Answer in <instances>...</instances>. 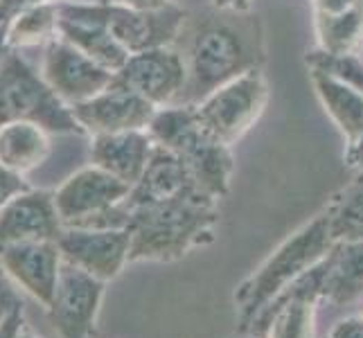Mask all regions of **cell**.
<instances>
[{"instance_id": "1", "label": "cell", "mask_w": 363, "mask_h": 338, "mask_svg": "<svg viewBox=\"0 0 363 338\" xmlns=\"http://www.w3.org/2000/svg\"><path fill=\"white\" fill-rule=\"evenodd\" d=\"M217 198L190 185L179 196L131 208L129 261H177L192 248L215 242Z\"/></svg>"}, {"instance_id": "2", "label": "cell", "mask_w": 363, "mask_h": 338, "mask_svg": "<svg viewBox=\"0 0 363 338\" xmlns=\"http://www.w3.org/2000/svg\"><path fill=\"white\" fill-rule=\"evenodd\" d=\"M336 246V240L330 228L328 212H320L303 228L296 230L291 237L273 250L262 261L259 269L235 289V307L240 311V332L246 334L250 322L264 309L275 295H280L286 286L296 282L300 275L316 266L320 259L330 255Z\"/></svg>"}, {"instance_id": "3", "label": "cell", "mask_w": 363, "mask_h": 338, "mask_svg": "<svg viewBox=\"0 0 363 338\" xmlns=\"http://www.w3.org/2000/svg\"><path fill=\"white\" fill-rule=\"evenodd\" d=\"M11 122H34L48 133H84L72 108L18 50H9L0 64V127Z\"/></svg>"}, {"instance_id": "4", "label": "cell", "mask_w": 363, "mask_h": 338, "mask_svg": "<svg viewBox=\"0 0 363 338\" xmlns=\"http://www.w3.org/2000/svg\"><path fill=\"white\" fill-rule=\"evenodd\" d=\"M131 190L133 185L91 165L74 171L52 194L64 228H127Z\"/></svg>"}, {"instance_id": "5", "label": "cell", "mask_w": 363, "mask_h": 338, "mask_svg": "<svg viewBox=\"0 0 363 338\" xmlns=\"http://www.w3.org/2000/svg\"><path fill=\"white\" fill-rule=\"evenodd\" d=\"M269 99V86L257 68L219 86L196 104V116L208 140L235 145L262 116Z\"/></svg>"}, {"instance_id": "6", "label": "cell", "mask_w": 363, "mask_h": 338, "mask_svg": "<svg viewBox=\"0 0 363 338\" xmlns=\"http://www.w3.org/2000/svg\"><path fill=\"white\" fill-rule=\"evenodd\" d=\"M255 68L244 36L228 23L210 25L192 43L190 68L185 91L190 93L185 104H199L219 86Z\"/></svg>"}, {"instance_id": "7", "label": "cell", "mask_w": 363, "mask_h": 338, "mask_svg": "<svg viewBox=\"0 0 363 338\" xmlns=\"http://www.w3.org/2000/svg\"><path fill=\"white\" fill-rule=\"evenodd\" d=\"M325 259L303 273L296 282L275 295L250 322V338H314L316 311L323 303Z\"/></svg>"}, {"instance_id": "8", "label": "cell", "mask_w": 363, "mask_h": 338, "mask_svg": "<svg viewBox=\"0 0 363 338\" xmlns=\"http://www.w3.org/2000/svg\"><path fill=\"white\" fill-rule=\"evenodd\" d=\"M106 282L82 271L70 261H61L55 298L50 303L48 318L61 338H91L97 327Z\"/></svg>"}, {"instance_id": "9", "label": "cell", "mask_w": 363, "mask_h": 338, "mask_svg": "<svg viewBox=\"0 0 363 338\" xmlns=\"http://www.w3.org/2000/svg\"><path fill=\"white\" fill-rule=\"evenodd\" d=\"M41 74L50 84V89L70 108L106 91L116 77V72L99 66L97 61L86 57L82 50L59 39V36L45 45Z\"/></svg>"}, {"instance_id": "10", "label": "cell", "mask_w": 363, "mask_h": 338, "mask_svg": "<svg viewBox=\"0 0 363 338\" xmlns=\"http://www.w3.org/2000/svg\"><path fill=\"white\" fill-rule=\"evenodd\" d=\"M113 81L145 97L156 108H162L183 95L187 84V68L181 55L174 52L169 45L152 47L131 55L127 64L116 72Z\"/></svg>"}, {"instance_id": "11", "label": "cell", "mask_w": 363, "mask_h": 338, "mask_svg": "<svg viewBox=\"0 0 363 338\" xmlns=\"http://www.w3.org/2000/svg\"><path fill=\"white\" fill-rule=\"evenodd\" d=\"M61 257L99 280H116L129 264V228H64L57 240Z\"/></svg>"}, {"instance_id": "12", "label": "cell", "mask_w": 363, "mask_h": 338, "mask_svg": "<svg viewBox=\"0 0 363 338\" xmlns=\"http://www.w3.org/2000/svg\"><path fill=\"white\" fill-rule=\"evenodd\" d=\"M59 39L68 41L99 66L118 72L131 57L104 21V3H59Z\"/></svg>"}, {"instance_id": "13", "label": "cell", "mask_w": 363, "mask_h": 338, "mask_svg": "<svg viewBox=\"0 0 363 338\" xmlns=\"http://www.w3.org/2000/svg\"><path fill=\"white\" fill-rule=\"evenodd\" d=\"M156 111L158 108L152 102L124 86H118L116 81L89 102L72 106L74 120L79 122L84 133L91 135L145 131Z\"/></svg>"}, {"instance_id": "14", "label": "cell", "mask_w": 363, "mask_h": 338, "mask_svg": "<svg viewBox=\"0 0 363 338\" xmlns=\"http://www.w3.org/2000/svg\"><path fill=\"white\" fill-rule=\"evenodd\" d=\"M104 21L111 34L129 55L165 47L179 36L185 14L172 3L156 11H138L120 3H104Z\"/></svg>"}, {"instance_id": "15", "label": "cell", "mask_w": 363, "mask_h": 338, "mask_svg": "<svg viewBox=\"0 0 363 338\" xmlns=\"http://www.w3.org/2000/svg\"><path fill=\"white\" fill-rule=\"evenodd\" d=\"M61 261L64 257L57 242H28L0 248V266L7 271L18 289L43 307L55 298Z\"/></svg>"}, {"instance_id": "16", "label": "cell", "mask_w": 363, "mask_h": 338, "mask_svg": "<svg viewBox=\"0 0 363 338\" xmlns=\"http://www.w3.org/2000/svg\"><path fill=\"white\" fill-rule=\"evenodd\" d=\"M64 232L55 194L25 190L0 210V248L28 242H57Z\"/></svg>"}, {"instance_id": "17", "label": "cell", "mask_w": 363, "mask_h": 338, "mask_svg": "<svg viewBox=\"0 0 363 338\" xmlns=\"http://www.w3.org/2000/svg\"><path fill=\"white\" fill-rule=\"evenodd\" d=\"M154 140L145 131H122L93 135L91 160L93 165L113 174L116 179L135 185L140 181L149 158L154 154Z\"/></svg>"}, {"instance_id": "18", "label": "cell", "mask_w": 363, "mask_h": 338, "mask_svg": "<svg viewBox=\"0 0 363 338\" xmlns=\"http://www.w3.org/2000/svg\"><path fill=\"white\" fill-rule=\"evenodd\" d=\"M194 185L183 156L169 152L165 147H154L140 181L133 185L129 194V208H140L149 203H160L179 196L187 187Z\"/></svg>"}, {"instance_id": "19", "label": "cell", "mask_w": 363, "mask_h": 338, "mask_svg": "<svg viewBox=\"0 0 363 338\" xmlns=\"http://www.w3.org/2000/svg\"><path fill=\"white\" fill-rule=\"evenodd\" d=\"M363 298V242H336L325 257L323 303L345 307Z\"/></svg>"}, {"instance_id": "20", "label": "cell", "mask_w": 363, "mask_h": 338, "mask_svg": "<svg viewBox=\"0 0 363 338\" xmlns=\"http://www.w3.org/2000/svg\"><path fill=\"white\" fill-rule=\"evenodd\" d=\"M50 154L48 131L34 122H11L0 127V165L25 176L43 165Z\"/></svg>"}, {"instance_id": "21", "label": "cell", "mask_w": 363, "mask_h": 338, "mask_svg": "<svg viewBox=\"0 0 363 338\" xmlns=\"http://www.w3.org/2000/svg\"><path fill=\"white\" fill-rule=\"evenodd\" d=\"M183 160L190 171L192 183L201 192H206L212 198H219L228 194L230 176H233V154L230 147L212 142L203 137L201 142H196L190 152L183 154Z\"/></svg>"}, {"instance_id": "22", "label": "cell", "mask_w": 363, "mask_h": 338, "mask_svg": "<svg viewBox=\"0 0 363 338\" xmlns=\"http://www.w3.org/2000/svg\"><path fill=\"white\" fill-rule=\"evenodd\" d=\"M311 84L323 108L334 120L347 142L363 131V95L323 70H311Z\"/></svg>"}, {"instance_id": "23", "label": "cell", "mask_w": 363, "mask_h": 338, "mask_svg": "<svg viewBox=\"0 0 363 338\" xmlns=\"http://www.w3.org/2000/svg\"><path fill=\"white\" fill-rule=\"evenodd\" d=\"M147 133L152 135L154 145L165 147L174 154H187L190 149L203 140L201 124L196 116V104H183V106H162L156 111L147 127Z\"/></svg>"}, {"instance_id": "24", "label": "cell", "mask_w": 363, "mask_h": 338, "mask_svg": "<svg viewBox=\"0 0 363 338\" xmlns=\"http://www.w3.org/2000/svg\"><path fill=\"white\" fill-rule=\"evenodd\" d=\"M7 47H34L48 45L59 36V3L45 0L30 9H25L11 23H7Z\"/></svg>"}, {"instance_id": "25", "label": "cell", "mask_w": 363, "mask_h": 338, "mask_svg": "<svg viewBox=\"0 0 363 338\" xmlns=\"http://www.w3.org/2000/svg\"><path fill=\"white\" fill-rule=\"evenodd\" d=\"M318 50L330 55H352L363 43V0L339 16H314Z\"/></svg>"}, {"instance_id": "26", "label": "cell", "mask_w": 363, "mask_h": 338, "mask_svg": "<svg viewBox=\"0 0 363 338\" xmlns=\"http://www.w3.org/2000/svg\"><path fill=\"white\" fill-rule=\"evenodd\" d=\"M325 212L336 242H363V171L334 196Z\"/></svg>"}, {"instance_id": "27", "label": "cell", "mask_w": 363, "mask_h": 338, "mask_svg": "<svg viewBox=\"0 0 363 338\" xmlns=\"http://www.w3.org/2000/svg\"><path fill=\"white\" fill-rule=\"evenodd\" d=\"M307 64L311 70H323L336 77L339 81L347 84L363 95V57L361 55H330L316 50L307 57Z\"/></svg>"}, {"instance_id": "28", "label": "cell", "mask_w": 363, "mask_h": 338, "mask_svg": "<svg viewBox=\"0 0 363 338\" xmlns=\"http://www.w3.org/2000/svg\"><path fill=\"white\" fill-rule=\"evenodd\" d=\"M21 309H23V298L18 293V286L7 275V271L0 266V327Z\"/></svg>"}, {"instance_id": "29", "label": "cell", "mask_w": 363, "mask_h": 338, "mask_svg": "<svg viewBox=\"0 0 363 338\" xmlns=\"http://www.w3.org/2000/svg\"><path fill=\"white\" fill-rule=\"evenodd\" d=\"M328 338H363V316L343 318L330 329Z\"/></svg>"}, {"instance_id": "30", "label": "cell", "mask_w": 363, "mask_h": 338, "mask_svg": "<svg viewBox=\"0 0 363 338\" xmlns=\"http://www.w3.org/2000/svg\"><path fill=\"white\" fill-rule=\"evenodd\" d=\"M359 3L361 0H314V16H339Z\"/></svg>"}, {"instance_id": "31", "label": "cell", "mask_w": 363, "mask_h": 338, "mask_svg": "<svg viewBox=\"0 0 363 338\" xmlns=\"http://www.w3.org/2000/svg\"><path fill=\"white\" fill-rule=\"evenodd\" d=\"M45 0H0V25H7L14 21L25 9H30Z\"/></svg>"}, {"instance_id": "32", "label": "cell", "mask_w": 363, "mask_h": 338, "mask_svg": "<svg viewBox=\"0 0 363 338\" xmlns=\"http://www.w3.org/2000/svg\"><path fill=\"white\" fill-rule=\"evenodd\" d=\"M345 165L363 171V131L354 137L352 142H347V152H345Z\"/></svg>"}, {"instance_id": "33", "label": "cell", "mask_w": 363, "mask_h": 338, "mask_svg": "<svg viewBox=\"0 0 363 338\" xmlns=\"http://www.w3.org/2000/svg\"><path fill=\"white\" fill-rule=\"evenodd\" d=\"M116 3L124 5V7H131L138 11H156L169 5V0H116Z\"/></svg>"}, {"instance_id": "34", "label": "cell", "mask_w": 363, "mask_h": 338, "mask_svg": "<svg viewBox=\"0 0 363 338\" xmlns=\"http://www.w3.org/2000/svg\"><path fill=\"white\" fill-rule=\"evenodd\" d=\"M23 325H25V311L21 309L3 325V327H0V338H16V334Z\"/></svg>"}, {"instance_id": "35", "label": "cell", "mask_w": 363, "mask_h": 338, "mask_svg": "<svg viewBox=\"0 0 363 338\" xmlns=\"http://www.w3.org/2000/svg\"><path fill=\"white\" fill-rule=\"evenodd\" d=\"M212 5L221 11H233V14H244L250 9L253 0H212Z\"/></svg>"}, {"instance_id": "36", "label": "cell", "mask_w": 363, "mask_h": 338, "mask_svg": "<svg viewBox=\"0 0 363 338\" xmlns=\"http://www.w3.org/2000/svg\"><path fill=\"white\" fill-rule=\"evenodd\" d=\"M7 25H0V64H3V59L5 55L9 52V47H7Z\"/></svg>"}, {"instance_id": "37", "label": "cell", "mask_w": 363, "mask_h": 338, "mask_svg": "<svg viewBox=\"0 0 363 338\" xmlns=\"http://www.w3.org/2000/svg\"><path fill=\"white\" fill-rule=\"evenodd\" d=\"M57 3H93V0H57Z\"/></svg>"}, {"instance_id": "38", "label": "cell", "mask_w": 363, "mask_h": 338, "mask_svg": "<svg viewBox=\"0 0 363 338\" xmlns=\"http://www.w3.org/2000/svg\"><path fill=\"white\" fill-rule=\"evenodd\" d=\"M361 57H363V52H361Z\"/></svg>"}]
</instances>
